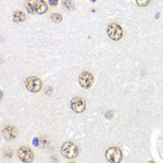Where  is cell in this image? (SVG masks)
I'll list each match as a JSON object with an SVG mask.
<instances>
[{
	"instance_id": "obj_9",
	"label": "cell",
	"mask_w": 163,
	"mask_h": 163,
	"mask_svg": "<svg viewBox=\"0 0 163 163\" xmlns=\"http://www.w3.org/2000/svg\"><path fill=\"white\" fill-rule=\"evenodd\" d=\"M35 8L36 13L38 14H44L48 11V5L44 0H36L35 2Z\"/></svg>"
},
{
	"instance_id": "obj_20",
	"label": "cell",
	"mask_w": 163,
	"mask_h": 163,
	"mask_svg": "<svg viewBox=\"0 0 163 163\" xmlns=\"http://www.w3.org/2000/svg\"><path fill=\"white\" fill-rule=\"evenodd\" d=\"M28 1H30V0H28Z\"/></svg>"
},
{
	"instance_id": "obj_7",
	"label": "cell",
	"mask_w": 163,
	"mask_h": 163,
	"mask_svg": "<svg viewBox=\"0 0 163 163\" xmlns=\"http://www.w3.org/2000/svg\"><path fill=\"white\" fill-rule=\"evenodd\" d=\"M71 109L76 113H82L86 109V102L81 97H75L71 100L70 103Z\"/></svg>"
},
{
	"instance_id": "obj_6",
	"label": "cell",
	"mask_w": 163,
	"mask_h": 163,
	"mask_svg": "<svg viewBox=\"0 0 163 163\" xmlns=\"http://www.w3.org/2000/svg\"><path fill=\"white\" fill-rule=\"evenodd\" d=\"M17 154H18L19 158L23 162L29 163L34 160V153L32 152V150L30 148H28L26 146L20 147Z\"/></svg>"
},
{
	"instance_id": "obj_13",
	"label": "cell",
	"mask_w": 163,
	"mask_h": 163,
	"mask_svg": "<svg viewBox=\"0 0 163 163\" xmlns=\"http://www.w3.org/2000/svg\"><path fill=\"white\" fill-rule=\"evenodd\" d=\"M51 19H52V22L58 23V22H62V16L61 14H59V13H53V14H52Z\"/></svg>"
},
{
	"instance_id": "obj_16",
	"label": "cell",
	"mask_w": 163,
	"mask_h": 163,
	"mask_svg": "<svg viewBox=\"0 0 163 163\" xmlns=\"http://www.w3.org/2000/svg\"><path fill=\"white\" fill-rule=\"evenodd\" d=\"M48 3H49V5H51V6L55 7V6L58 5L59 1H58V0H48Z\"/></svg>"
},
{
	"instance_id": "obj_3",
	"label": "cell",
	"mask_w": 163,
	"mask_h": 163,
	"mask_svg": "<svg viewBox=\"0 0 163 163\" xmlns=\"http://www.w3.org/2000/svg\"><path fill=\"white\" fill-rule=\"evenodd\" d=\"M106 33L110 38L115 41L121 39V37L123 35V30H122L121 26L116 22H113V23L109 24L106 29Z\"/></svg>"
},
{
	"instance_id": "obj_10",
	"label": "cell",
	"mask_w": 163,
	"mask_h": 163,
	"mask_svg": "<svg viewBox=\"0 0 163 163\" xmlns=\"http://www.w3.org/2000/svg\"><path fill=\"white\" fill-rule=\"evenodd\" d=\"M25 14L23 13L22 11L17 10L13 13V21L15 22H22L25 21Z\"/></svg>"
},
{
	"instance_id": "obj_12",
	"label": "cell",
	"mask_w": 163,
	"mask_h": 163,
	"mask_svg": "<svg viewBox=\"0 0 163 163\" xmlns=\"http://www.w3.org/2000/svg\"><path fill=\"white\" fill-rule=\"evenodd\" d=\"M62 5L69 10L74 9V4L72 2V0H62Z\"/></svg>"
},
{
	"instance_id": "obj_15",
	"label": "cell",
	"mask_w": 163,
	"mask_h": 163,
	"mask_svg": "<svg viewBox=\"0 0 163 163\" xmlns=\"http://www.w3.org/2000/svg\"><path fill=\"white\" fill-rule=\"evenodd\" d=\"M113 116H114V112H113V111H110V110L106 111V112H105V117L107 119L112 118H113Z\"/></svg>"
},
{
	"instance_id": "obj_4",
	"label": "cell",
	"mask_w": 163,
	"mask_h": 163,
	"mask_svg": "<svg viewBox=\"0 0 163 163\" xmlns=\"http://www.w3.org/2000/svg\"><path fill=\"white\" fill-rule=\"evenodd\" d=\"M25 87L31 92H38L42 88V81L37 77H29L25 79Z\"/></svg>"
},
{
	"instance_id": "obj_5",
	"label": "cell",
	"mask_w": 163,
	"mask_h": 163,
	"mask_svg": "<svg viewBox=\"0 0 163 163\" xmlns=\"http://www.w3.org/2000/svg\"><path fill=\"white\" fill-rule=\"evenodd\" d=\"M78 82H79V85L82 88H84V89H90V88L93 85L94 78L91 73L88 72V71H84L79 75Z\"/></svg>"
},
{
	"instance_id": "obj_14",
	"label": "cell",
	"mask_w": 163,
	"mask_h": 163,
	"mask_svg": "<svg viewBox=\"0 0 163 163\" xmlns=\"http://www.w3.org/2000/svg\"><path fill=\"white\" fill-rule=\"evenodd\" d=\"M151 0H136V3L139 7H146Z\"/></svg>"
},
{
	"instance_id": "obj_17",
	"label": "cell",
	"mask_w": 163,
	"mask_h": 163,
	"mask_svg": "<svg viewBox=\"0 0 163 163\" xmlns=\"http://www.w3.org/2000/svg\"><path fill=\"white\" fill-rule=\"evenodd\" d=\"M39 140H38V138H34V140H33V145H35V146H37L39 145V142H38Z\"/></svg>"
},
{
	"instance_id": "obj_2",
	"label": "cell",
	"mask_w": 163,
	"mask_h": 163,
	"mask_svg": "<svg viewBox=\"0 0 163 163\" xmlns=\"http://www.w3.org/2000/svg\"><path fill=\"white\" fill-rule=\"evenodd\" d=\"M105 158L109 162L118 163L122 159V151L118 146H111L106 150Z\"/></svg>"
},
{
	"instance_id": "obj_18",
	"label": "cell",
	"mask_w": 163,
	"mask_h": 163,
	"mask_svg": "<svg viewBox=\"0 0 163 163\" xmlns=\"http://www.w3.org/2000/svg\"><path fill=\"white\" fill-rule=\"evenodd\" d=\"M5 155H6L8 158H10V157H11V155H12V152L10 151L9 149H7V151L5 152Z\"/></svg>"
},
{
	"instance_id": "obj_8",
	"label": "cell",
	"mask_w": 163,
	"mask_h": 163,
	"mask_svg": "<svg viewBox=\"0 0 163 163\" xmlns=\"http://www.w3.org/2000/svg\"><path fill=\"white\" fill-rule=\"evenodd\" d=\"M3 136L5 137V139L7 140H13L17 136V131L15 129L14 126H11V125H8V126H6L3 129Z\"/></svg>"
},
{
	"instance_id": "obj_11",
	"label": "cell",
	"mask_w": 163,
	"mask_h": 163,
	"mask_svg": "<svg viewBox=\"0 0 163 163\" xmlns=\"http://www.w3.org/2000/svg\"><path fill=\"white\" fill-rule=\"evenodd\" d=\"M26 9H27V11L29 12V13H31V14H34V13H35V4H33L32 2H27L26 3Z\"/></svg>"
},
{
	"instance_id": "obj_19",
	"label": "cell",
	"mask_w": 163,
	"mask_h": 163,
	"mask_svg": "<svg viewBox=\"0 0 163 163\" xmlns=\"http://www.w3.org/2000/svg\"><path fill=\"white\" fill-rule=\"evenodd\" d=\"M91 2H95V1H96V0H91Z\"/></svg>"
},
{
	"instance_id": "obj_1",
	"label": "cell",
	"mask_w": 163,
	"mask_h": 163,
	"mask_svg": "<svg viewBox=\"0 0 163 163\" xmlns=\"http://www.w3.org/2000/svg\"><path fill=\"white\" fill-rule=\"evenodd\" d=\"M61 152L66 158H75L78 155V147L73 142H65L61 147Z\"/></svg>"
}]
</instances>
